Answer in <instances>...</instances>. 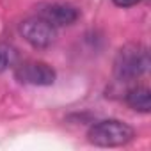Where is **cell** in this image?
Listing matches in <instances>:
<instances>
[{
	"mask_svg": "<svg viewBox=\"0 0 151 151\" xmlns=\"http://www.w3.org/2000/svg\"><path fill=\"white\" fill-rule=\"evenodd\" d=\"M37 16H41L43 20H46L50 25L57 27H68L73 25L78 20L80 13L78 9L71 6V4H64V2H43L37 6Z\"/></svg>",
	"mask_w": 151,
	"mask_h": 151,
	"instance_id": "5",
	"label": "cell"
},
{
	"mask_svg": "<svg viewBox=\"0 0 151 151\" xmlns=\"http://www.w3.org/2000/svg\"><path fill=\"white\" fill-rule=\"evenodd\" d=\"M112 2H114L117 7H133V6L140 4L142 0H112Z\"/></svg>",
	"mask_w": 151,
	"mask_h": 151,
	"instance_id": "8",
	"label": "cell"
},
{
	"mask_svg": "<svg viewBox=\"0 0 151 151\" xmlns=\"http://www.w3.org/2000/svg\"><path fill=\"white\" fill-rule=\"evenodd\" d=\"M124 101H126V105L130 109H133L137 112H142V114H147L151 110V91L146 86L132 87L126 93Z\"/></svg>",
	"mask_w": 151,
	"mask_h": 151,
	"instance_id": "6",
	"label": "cell"
},
{
	"mask_svg": "<svg viewBox=\"0 0 151 151\" xmlns=\"http://www.w3.org/2000/svg\"><path fill=\"white\" fill-rule=\"evenodd\" d=\"M135 130L119 119H103L94 123L87 132V140L100 147H119L132 142Z\"/></svg>",
	"mask_w": 151,
	"mask_h": 151,
	"instance_id": "2",
	"label": "cell"
},
{
	"mask_svg": "<svg viewBox=\"0 0 151 151\" xmlns=\"http://www.w3.org/2000/svg\"><path fill=\"white\" fill-rule=\"evenodd\" d=\"M14 77L18 82L36 87H48L55 84V69L43 60H25L14 68Z\"/></svg>",
	"mask_w": 151,
	"mask_h": 151,
	"instance_id": "3",
	"label": "cell"
},
{
	"mask_svg": "<svg viewBox=\"0 0 151 151\" xmlns=\"http://www.w3.org/2000/svg\"><path fill=\"white\" fill-rule=\"evenodd\" d=\"M20 34L32 48L43 50L53 45L57 37V29L41 16H32L20 23Z\"/></svg>",
	"mask_w": 151,
	"mask_h": 151,
	"instance_id": "4",
	"label": "cell"
},
{
	"mask_svg": "<svg viewBox=\"0 0 151 151\" xmlns=\"http://www.w3.org/2000/svg\"><path fill=\"white\" fill-rule=\"evenodd\" d=\"M16 59H18L16 50H14L11 45L0 43V73L6 71V69L11 68V66H14V64H16Z\"/></svg>",
	"mask_w": 151,
	"mask_h": 151,
	"instance_id": "7",
	"label": "cell"
},
{
	"mask_svg": "<svg viewBox=\"0 0 151 151\" xmlns=\"http://www.w3.org/2000/svg\"><path fill=\"white\" fill-rule=\"evenodd\" d=\"M149 52L144 45L128 43L119 48L114 59V77L119 82H133L149 69Z\"/></svg>",
	"mask_w": 151,
	"mask_h": 151,
	"instance_id": "1",
	"label": "cell"
}]
</instances>
